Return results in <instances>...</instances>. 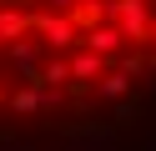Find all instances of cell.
Masks as SVG:
<instances>
[{
	"label": "cell",
	"mask_w": 156,
	"mask_h": 151,
	"mask_svg": "<svg viewBox=\"0 0 156 151\" xmlns=\"http://www.w3.org/2000/svg\"><path fill=\"white\" fill-rule=\"evenodd\" d=\"M146 10H151V0H106V15H116V30H121V40H146Z\"/></svg>",
	"instance_id": "obj_1"
},
{
	"label": "cell",
	"mask_w": 156,
	"mask_h": 151,
	"mask_svg": "<svg viewBox=\"0 0 156 151\" xmlns=\"http://www.w3.org/2000/svg\"><path fill=\"white\" fill-rule=\"evenodd\" d=\"M30 30H35V35H41L51 50L76 45V25H71L66 15H51V10H35V15H30Z\"/></svg>",
	"instance_id": "obj_2"
},
{
	"label": "cell",
	"mask_w": 156,
	"mask_h": 151,
	"mask_svg": "<svg viewBox=\"0 0 156 151\" xmlns=\"http://www.w3.org/2000/svg\"><path fill=\"white\" fill-rule=\"evenodd\" d=\"M76 40H81V50H91V56H101V60L121 50V30H116V25H91V30H81Z\"/></svg>",
	"instance_id": "obj_3"
},
{
	"label": "cell",
	"mask_w": 156,
	"mask_h": 151,
	"mask_svg": "<svg viewBox=\"0 0 156 151\" xmlns=\"http://www.w3.org/2000/svg\"><path fill=\"white\" fill-rule=\"evenodd\" d=\"M55 91H45V86H25V91H10L5 96V106L10 111H20V116H30V111H45V106H55Z\"/></svg>",
	"instance_id": "obj_4"
},
{
	"label": "cell",
	"mask_w": 156,
	"mask_h": 151,
	"mask_svg": "<svg viewBox=\"0 0 156 151\" xmlns=\"http://www.w3.org/2000/svg\"><path fill=\"white\" fill-rule=\"evenodd\" d=\"M66 70H71V81H81V86H96V81L106 76V60L91 56V50H76V56L66 60Z\"/></svg>",
	"instance_id": "obj_5"
},
{
	"label": "cell",
	"mask_w": 156,
	"mask_h": 151,
	"mask_svg": "<svg viewBox=\"0 0 156 151\" xmlns=\"http://www.w3.org/2000/svg\"><path fill=\"white\" fill-rule=\"evenodd\" d=\"M25 30H30V15H25V10L0 5V45H5V40H20Z\"/></svg>",
	"instance_id": "obj_6"
},
{
	"label": "cell",
	"mask_w": 156,
	"mask_h": 151,
	"mask_svg": "<svg viewBox=\"0 0 156 151\" xmlns=\"http://www.w3.org/2000/svg\"><path fill=\"white\" fill-rule=\"evenodd\" d=\"M96 91H101L106 101H121L126 91H131V76H126V70H106V76L96 81Z\"/></svg>",
	"instance_id": "obj_7"
},
{
	"label": "cell",
	"mask_w": 156,
	"mask_h": 151,
	"mask_svg": "<svg viewBox=\"0 0 156 151\" xmlns=\"http://www.w3.org/2000/svg\"><path fill=\"white\" fill-rule=\"evenodd\" d=\"M61 81H71V70H66V60H61V56H51V60L41 66V86H45V91H55Z\"/></svg>",
	"instance_id": "obj_8"
},
{
	"label": "cell",
	"mask_w": 156,
	"mask_h": 151,
	"mask_svg": "<svg viewBox=\"0 0 156 151\" xmlns=\"http://www.w3.org/2000/svg\"><path fill=\"white\" fill-rule=\"evenodd\" d=\"M76 5H81V0H45V10H51V15H71Z\"/></svg>",
	"instance_id": "obj_9"
},
{
	"label": "cell",
	"mask_w": 156,
	"mask_h": 151,
	"mask_svg": "<svg viewBox=\"0 0 156 151\" xmlns=\"http://www.w3.org/2000/svg\"><path fill=\"white\" fill-rule=\"evenodd\" d=\"M146 40H151V45H156V25H146Z\"/></svg>",
	"instance_id": "obj_10"
},
{
	"label": "cell",
	"mask_w": 156,
	"mask_h": 151,
	"mask_svg": "<svg viewBox=\"0 0 156 151\" xmlns=\"http://www.w3.org/2000/svg\"><path fill=\"white\" fill-rule=\"evenodd\" d=\"M15 10H20V0H15Z\"/></svg>",
	"instance_id": "obj_11"
},
{
	"label": "cell",
	"mask_w": 156,
	"mask_h": 151,
	"mask_svg": "<svg viewBox=\"0 0 156 151\" xmlns=\"http://www.w3.org/2000/svg\"><path fill=\"white\" fill-rule=\"evenodd\" d=\"M0 101H5V91H0Z\"/></svg>",
	"instance_id": "obj_12"
},
{
	"label": "cell",
	"mask_w": 156,
	"mask_h": 151,
	"mask_svg": "<svg viewBox=\"0 0 156 151\" xmlns=\"http://www.w3.org/2000/svg\"><path fill=\"white\" fill-rule=\"evenodd\" d=\"M0 50H5V45H0Z\"/></svg>",
	"instance_id": "obj_13"
}]
</instances>
